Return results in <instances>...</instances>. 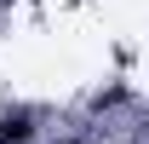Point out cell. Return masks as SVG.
Instances as JSON below:
<instances>
[{
	"label": "cell",
	"instance_id": "6da1fadb",
	"mask_svg": "<svg viewBox=\"0 0 149 144\" xmlns=\"http://www.w3.org/2000/svg\"><path fill=\"white\" fill-rule=\"evenodd\" d=\"M35 138V121H29V115H6V121H0V144H29Z\"/></svg>",
	"mask_w": 149,
	"mask_h": 144
}]
</instances>
